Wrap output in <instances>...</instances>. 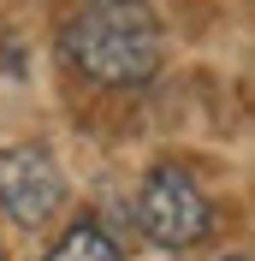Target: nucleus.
Masks as SVG:
<instances>
[{
	"instance_id": "nucleus-1",
	"label": "nucleus",
	"mask_w": 255,
	"mask_h": 261,
	"mask_svg": "<svg viewBox=\"0 0 255 261\" xmlns=\"http://www.w3.org/2000/svg\"><path fill=\"white\" fill-rule=\"evenodd\" d=\"M60 54L101 89H143L160 71V18L148 0H83L60 30Z\"/></svg>"
},
{
	"instance_id": "nucleus-2",
	"label": "nucleus",
	"mask_w": 255,
	"mask_h": 261,
	"mask_svg": "<svg viewBox=\"0 0 255 261\" xmlns=\"http://www.w3.org/2000/svg\"><path fill=\"white\" fill-rule=\"evenodd\" d=\"M137 220H143V238L160 249H190L208 238L214 226V208L208 196L196 190V178L184 166H155L137 190Z\"/></svg>"
},
{
	"instance_id": "nucleus-3",
	"label": "nucleus",
	"mask_w": 255,
	"mask_h": 261,
	"mask_svg": "<svg viewBox=\"0 0 255 261\" xmlns=\"http://www.w3.org/2000/svg\"><path fill=\"white\" fill-rule=\"evenodd\" d=\"M0 208L30 231L48 226L65 208V172H60V161L48 148H36V143L0 148Z\"/></svg>"
},
{
	"instance_id": "nucleus-4",
	"label": "nucleus",
	"mask_w": 255,
	"mask_h": 261,
	"mask_svg": "<svg viewBox=\"0 0 255 261\" xmlns=\"http://www.w3.org/2000/svg\"><path fill=\"white\" fill-rule=\"evenodd\" d=\"M48 261H119V244L83 220V226H65V238L48 249Z\"/></svg>"
},
{
	"instance_id": "nucleus-5",
	"label": "nucleus",
	"mask_w": 255,
	"mask_h": 261,
	"mask_svg": "<svg viewBox=\"0 0 255 261\" xmlns=\"http://www.w3.org/2000/svg\"><path fill=\"white\" fill-rule=\"evenodd\" d=\"M232 261H243V255H232Z\"/></svg>"
}]
</instances>
